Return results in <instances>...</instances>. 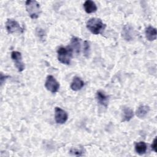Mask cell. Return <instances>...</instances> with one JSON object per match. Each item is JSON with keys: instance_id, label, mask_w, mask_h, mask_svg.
Wrapping results in <instances>:
<instances>
[{"instance_id": "cell-1", "label": "cell", "mask_w": 157, "mask_h": 157, "mask_svg": "<svg viewBox=\"0 0 157 157\" xmlns=\"http://www.w3.org/2000/svg\"><path fill=\"white\" fill-rule=\"evenodd\" d=\"M86 28L91 33L97 35L102 33L105 28V25L101 19L92 18L86 22Z\"/></svg>"}, {"instance_id": "cell-2", "label": "cell", "mask_w": 157, "mask_h": 157, "mask_svg": "<svg viewBox=\"0 0 157 157\" xmlns=\"http://www.w3.org/2000/svg\"><path fill=\"white\" fill-rule=\"evenodd\" d=\"M25 6L26 11L32 19H36L39 17L41 9L40 4L36 1L28 0L25 2Z\"/></svg>"}, {"instance_id": "cell-3", "label": "cell", "mask_w": 157, "mask_h": 157, "mask_svg": "<svg viewBox=\"0 0 157 157\" xmlns=\"http://www.w3.org/2000/svg\"><path fill=\"white\" fill-rule=\"evenodd\" d=\"M73 51L68 46L67 47H59L57 50L58 59L59 62L64 64H69L72 57Z\"/></svg>"}, {"instance_id": "cell-4", "label": "cell", "mask_w": 157, "mask_h": 157, "mask_svg": "<svg viewBox=\"0 0 157 157\" xmlns=\"http://www.w3.org/2000/svg\"><path fill=\"white\" fill-rule=\"evenodd\" d=\"M45 86L47 90L52 93H56L59 88V84L55 78V77L51 75H48L45 83Z\"/></svg>"}, {"instance_id": "cell-5", "label": "cell", "mask_w": 157, "mask_h": 157, "mask_svg": "<svg viewBox=\"0 0 157 157\" xmlns=\"http://www.w3.org/2000/svg\"><path fill=\"white\" fill-rule=\"evenodd\" d=\"M6 28L9 33H23V29L20 26L18 23L12 19H8L6 22Z\"/></svg>"}, {"instance_id": "cell-6", "label": "cell", "mask_w": 157, "mask_h": 157, "mask_svg": "<svg viewBox=\"0 0 157 157\" xmlns=\"http://www.w3.org/2000/svg\"><path fill=\"white\" fill-rule=\"evenodd\" d=\"M11 58L13 61L16 67L19 72H22L25 69V64L22 60V56L20 52L13 51L11 53Z\"/></svg>"}, {"instance_id": "cell-7", "label": "cell", "mask_w": 157, "mask_h": 157, "mask_svg": "<svg viewBox=\"0 0 157 157\" xmlns=\"http://www.w3.org/2000/svg\"><path fill=\"white\" fill-rule=\"evenodd\" d=\"M68 118L67 112L59 107H55V119L57 123L64 124Z\"/></svg>"}, {"instance_id": "cell-8", "label": "cell", "mask_w": 157, "mask_h": 157, "mask_svg": "<svg viewBox=\"0 0 157 157\" xmlns=\"http://www.w3.org/2000/svg\"><path fill=\"white\" fill-rule=\"evenodd\" d=\"M121 36L125 40L130 41L134 38L136 36V32L131 26L126 25L122 29Z\"/></svg>"}, {"instance_id": "cell-9", "label": "cell", "mask_w": 157, "mask_h": 157, "mask_svg": "<svg viewBox=\"0 0 157 157\" xmlns=\"http://www.w3.org/2000/svg\"><path fill=\"white\" fill-rule=\"evenodd\" d=\"M96 98L99 104L105 107H107L109 104V96L107 95L101 91H98L96 93Z\"/></svg>"}, {"instance_id": "cell-10", "label": "cell", "mask_w": 157, "mask_h": 157, "mask_svg": "<svg viewBox=\"0 0 157 157\" xmlns=\"http://www.w3.org/2000/svg\"><path fill=\"white\" fill-rule=\"evenodd\" d=\"M84 86V82L78 77H75L71 84V88L74 91L80 90Z\"/></svg>"}, {"instance_id": "cell-11", "label": "cell", "mask_w": 157, "mask_h": 157, "mask_svg": "<svg viewBox=\"0 0 157 157\" xmlns=\"http://www.w3.org/2000/svg\"><path fill=\"white\" fill-rule=\"evenodd\" d=\"M145 37L150 41L155 40L156 39V28L149 26L145 29Z\"/></svg>"}, {"instance_id": "cell-12", "label": "cell", "mask_w": 157, "mask_h": 157, "mask_svg": "<svg viewBox=\"0 0 157 157\" xmlns=\"http://www.w3.org/2000/svg\"><path fill=\"white\" fill-rule=\"evenodd\" d=\"M83 7L85 12L88 13H93L97 10V6L95 2L91 0L86 1L83 4Z\"/></svg>"}, {"instance_id": "cell-13", "label": "cell", "mask_w": 157, "mask_h": 157, "mask_svg": "<svg viewBox=\"0 0 157 157\" xmlns=\"http://www.w3.org/2000/svg\"><path fill=\"white\" fill-rule=\"evenodd\" d=\"M149 111H150L149 106L147 105H141L137 108L136 114L137 117H139V118H143L145 117V116L147 115Z\"/></svg>"}, {"instance_id": "cell-14", "label": "cell", "mask_w": 157, "mask_h": 157, "mask_svg": "<svg viewBox=\"0 0 157 157\" xmlns=\"http://www.w3.org/2000/svg\"><path fill=\"white\" fill-rule=\"evenodd\" d=\"M134 116L132 110L128 107H124L123 109V117L122 121H129Z\"/></svg>"}, {"instance_id": "cell-15", "label": "cell", "mask_w": 157, "mask_h": 157, "mask_svg": "<svg viewBox=\"0 0 157 157\" xmlns=\"http://www.w3.org/2000/svg\"><path fill=\"white\" fill-rule=\"evenodd\" d=\"M74 52H75L76 53H78L80 49V39L76 37H73L71 39V45L69 46Z\"/></svg>"}, {"instance_id": "cell-16", "label": "cell", "mask_w": 157, "mask_h": 157, "mask_svg": "<svg viewBox=\"0 0 157 157\" xmlns=\"http://www.w3.org/2000/svg\"><path fill=\"white\" fill-rule=\"evenodd\" d=\"M147 149V145L144 142H139L135 145V150L140 155L145 153Z\"/></svg>"}, {"instance_id": "cell-17", "label": "cell", "mask_w": 157, "mask_h": 157, "mask_svg": "<svg viewBox=\"0 0 157 157\" xmlns=\"http://www.w3.org/2000/svg\"><path fill=\"white\" fill-rule=\"evenodd\" d=\"M90 53V45L88 41L85 40L84 41V44H83V53L84 55L86 57H88L89 54Z\"/></svg>"}, {"instance_id": "cell-18", "label": "cell", "mask_w": 157, "mask_h": 157, "mask_svg": "<svg viewBox=\"0 0 157 157\" xmlns=\"http://www.w3.org/2000/svg\"><path fill=\"white\" fill-rule=\"evenodd\" d=\"M36 34L40 39H44L45 36V31L41 28H37L36 29Z\"/></svg>"}, {"instance_id": "cell-19", "label": "cell", "mask_w": 157, "mask_h": 157, "mask_svg": "<svg viewBox=\"0 0 157 157\" xmlns=\"http://www.w3.org/2000/svg\"><path fill=\"white\" fill-rule=\"evenodd\" d=\"M70 152L73 154L74 155H76V156H82L83 154V151L80 150H78L76 148H72L70 151Z\"/></svg>"}, {"instance_id": "cell-20", "label": "cell", "mask_w": 157, "mask_h": 157, "mask_svg": "<svg viewBox=\"0 0 157 157\" xmlns=\"http://www.w3.org/2000/svg\"><path fill=\"white\" fill-rule=\"evenodd\" d=\"M151 149L155 152H156V138H155L153 141V143L151 144Z\"/></svg>"}]
</instances>
